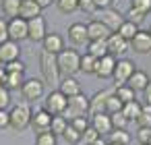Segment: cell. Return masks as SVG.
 Listing matches in <instances>:
<instances>
[{"label": "cell", "instance_id": "cell-57", "mask_svg": "<svg viewBox=\"0 0 151 145\" xmlns=\"http://www.w3.org/2000/svg\"><path fill=\"white\" fill-rule=\"evenodd\" d=\"M134 145H143V143H134Z\"/></svg>", "mask_w": 151, "mask_h": 145}, {"label": "cell", "instance_id": "cell-11", "mask_svg": "<svg viewBox=\"0 0 151 145\" xmlns=\"http://www.w3.org/2000/svg\"><path fill=\"white\" fill-rule=\"evenodd\" d=\"M52 114L48 112V110H44V108H40V110H35L33 112V116H31V128L40 135V133H46V131H50L52 128Z\"/></svg>", "mask_w": 151, "mask_h": 145}, {"label": "cell", "instance_id": "cell-54", "mask_svg": "<svg viewBox=\"0 0 151 145\" xmlns=\"http://www.w3.org/2000/svg\"><path fill=\"white\" fill-rule=\"evenodd\" d=\"M108 145H118V143H108Z\"/></svg>", "mask_w": 151, "mask_h": 145}, {"label": "cell", "instance_id": "cell-49", "mask_svg": "<svg viewBox=\"0 0 151 145\" xmlns=\"http://www.w3.org/2000/svg\"><path fill=\"white\" fill-rule=\"evenodd\" d=\"M93 2H95L97 11H104V9H112V2H114V0H93Z\"/></svg>", "mask_w": 151, "mask_h": 145}, {"label": "cell", "instance_id": "cell-4", "mask_svg": "<svg viewBox=\"0 0 151 145\" xmlns=\"http://www.w3.org/2000/svg\"><path fill=\"white\" fill-rule=\"evenodd\" d=\"M68 122L81 116H89V97H85V93H79L75 97H68V106L62 114Z\"/></svg>", "mask_w": 151, "mask_h": 145}, {"label": "cell", "instance_id": "cell-23", "mask_svg": "<svg viewBox=\"0 0 151 145\" xmlns=\"http://www.w3.org/2000/svg\"><path fill=\"white\" fill-rule=\"evenodd\" d=\"M149 81H151V79L147 77V73L137 69V71L132 73V77L128 79V83H126V85H128L130 89H134V91H143V89L149 85Z\"/></svg>", "mask_w": 151, "mask_h": 145}, {"label": "cell", "instance_id": "cell-27", "mask_svg": "<svg viewBox=\"0 0 151 145\" xmlns=\"http://www.w3.org/2000/svg\"><path fill=\"white\" fill-rule=\"evenodd\" d=\"M118 35H122L126 42H132V38L139 33V25H134L132 21H124L122 25H120V29L116 31Z\"/></svg>", "mask_w": 151, "mask_h": 145}, {"label": "cell", "instance_id": "cell-2", "mask_svg": "<svg viewBox=\"0 0 151 145\" xmlns=\"http://www.w3.org/2000/svg\"><path fill=\"white\" fill-rule=\"evenodd\" d=\"M58 69L64 77H75L81 71V54L75 48H64L60 54H56Z\"/></svg>", "mask_w": 151, "mask_h": 145}, {"label": "cell", "instance_id": "cell-1", "mask_svg": "<svg viewBox=\"0 0 151 145\" xmlns=\"http://www.w3.org/2000/svg\"><path fill=\"white\" fill-rule=\"evenodd\" d=\"M40 71H42V81L46 83V85H50V87H58L60 85V69H58V60H56V56L54 54H50V52H44L42 50V54H40Z\"/></svg>", "mask_w": 151, "mask_h": 145}, {"label": "cell", "instance_id": "cell-32", "mask_svg": "<svg viewBox=\"0 0 151 145\" xmlns=\"http://www.w3.org/2000/svg\"><path fill=\"white\" fill-rule=\"evenodd\" d=\"M62 139L68 143V145H77V143H81V133L68 122V126H66V131L62 133Z\"/></svg>", "mask_w": 151, "mask_h": 145}, {"label": "cell", "instance_id": "cell-55", "mask_svg": "<svg viewBox=\"0 0 151 145\" xmlns=\"http://www.w3.org/2000/svg\"><path fill=\"white\" fill-rule=\"evenodd\" d=\"M147 31H149V35H151V27H149V29H147Z\"/></svg>", "mask_w": 151, "mask_h": 145}, {"label": "cell", "instance_id": "cell-53", "mask_svg": "<svg viewBox=\"0 0 151 145\" xmlns=\"http://www.w3.org/2000/svg\"><path fill=\"white\" fill-rule=\"evenodd\" d=\"M89 145H108V143H106V141L99 137V139H95V141H93V143H89Z\"/></svg>", "mask_w": 151, "mask_h": 145}, {"label": "cell", "instance_id": "cell-5", "mask_svg": "<svg viewBox=\"0 0 151 145\" xmlns=\"http://www.w3.org/2000/svg\"><path fill=\"white\" fill-rule=\"evenodd\" d=\"M68 106V97L60 91V89H52L48 95H46V102H44V110H48L52 116H62L64 110Z\"/></svg>", "mask_w": 151, "mask_h": 145}, {"label": "cell", "instance_id": "cell-16", "mask_svg": "<svg viewBox=\"0 0 151 145\" xmlns=\"http://www.w3.org/2000/svg\"><path fill=\"white\" fill-rule=\"evenodd\" d=\"M110 95H112V91H110V89L95 91V95H93V97H89V116L106 112V102H108V97H110Z\"/></svg>", "mask_w": 151, "mask_h": 145}, {"label": "cell", "instance_id": "cell-52", "mask_svg": "<svg viewBox=\"0 0 151 145\" xmlns=\"http://www.w3.org/2000/svg\"><path fill=\"white\" fill-rule=\"evenodd\" d=\"M4 77H6V69H4V64H0V83L4 81Z\"/></svg>", "mask_w": 151, "mask_h": 145}, {"label": "cell", "instance_id": "cell-51", "mask_svg": "<svg viewBox=\"0 0 151 145\" xmlns=\"http://www.w3.org/2000/svg\"><path fill=\"white\" fill-rule=\"evenodd\" d=\"M35 2H37V4H40L42 9H46V6H50L52 2H56V0H35Z\"/></svg>", "mask_w": 151, "mask_h": 145}, {"label": "cell", "instance_id": "cell-12", "mask_svg": "<svg viewBox=\"0 0 151 145\" xmlns=\"http://www.w3.org/2000/svg\"><path fill=\"white\" fill-rule=\"evenodd\" d=\"M87 35H89V42H106L112 35V31L99 19H93L87 23Z\"/></svg>", "mask_w": 151, "mask_h": 145}, {"label": "cell", "instance_id": "cell-13", "mask_svg": "<svg viewBox=\"0 0 151 145\" xmlns=\"http://www.w3.org/2000/svg\"><path fill=\"white\" fill-rule=\"evenodd\" d=\"M114 69H116V56L106 54L104 58H99V60H97V66H95V77H99V79H112Z\"/></svg>", "mask_w": 151, "mask_h": 145}, {"label": "cell", "instance_id": "cell-36", "mask_svg": "<svg viewBox=\"0 0 151 145\" xmlns=\"http://www.w3.org/2000/svg\"><path fill=\"white\" fill-rule=\"evenodd\" d=\"M122 108H124V104L114 95V91H112V95L108 97V102H106V112L108 114H114V112H122Z\"/></svg>", "mask_w": 151, "mask_h": 145}, {"label": "cell", "instance_id": "cell-18", "mask_svg": "<svg viewBox=\"0 0 151 145\" xmlns=\"http://www.w3.org/2000/svg\"><path fill=\"white\" fill-rule=\"evenodd\" d=\"M42 50L44 52H50V54H60L62 50H64V40H62V35H58V33H48L46 38H44V42H42Z\"/></svg>", "mask_w": 151, "mask_h": 145}, {"label": "cell", "instance_id": "cell-24", "mask_svg": "<svg viewBox=\"0 0 151 145\" xmlns=\"http://www.w3.org/2000/svg\"><path fill=\"white\" fill-rule=\"evenodd\" d=\"M0 9H2V15L9 19H17L21 13V0H2L0 2Z\"/></svg>", "mask_w": 151, "mask_h": 145}, {"label": "cell", "instance_id": "cell-8", "mask_svg": "<svg viewBox=\"0 0 151 145\" xmlns=\"http://www.w3.org/2000/svg\"><path fill=\"white\" fill-rule=\"evenodd\" d=\"M46 35H48V27H46V19L44 17H35V19L27 21V40L44 42Z\"/></svg>", "mask_w": 151, "mask_h": 145}, {"label": "cell", "instance_id": "cell-21", "mask_svg": "<svg viewBox=\"0 0 151 145\" xmlns=\"http://www.w3.org/2000/svg\"><path fill=\"white\" fill-rule=\"evenodd\" d=\"M42 11L44 9L35 2V0H21V13H19V17L25 19V21H31L35 17H42Z\"/></svg>", "mask_w": 151, "mask_h": 145}, {"label": "cell", "instance_id": "cell-17", "mask_svg": "<svg viewBox=\"0 0 151 145\" xmlns=\"http://www.w3.org/2000/svg\"><path fill=\"white\" fill-rule=\"evenodd\" d=\"M68 40L75 44V46H85L89 42V35H87V25L85 23H73L68 27Z\"/></svg>", "mask_w": 151, "mask_h": 145}, {"label": "cell", "instance_id": "cell-41", "mask_svg": "<svg viewBox=\"0 0 151 145\" xmlns=\"http://www.w3.org/2000/svg\"><path fill=\"white\" fill-rule=\"evenodd\" d=\"M11 104V91L0 83V110H6Z\"/></svg>", "mask_w": 151, "mask_h": 145}, {"label": "cell", "instance_id": "cell-7", "mask_svg": "<svg viewBox=\"0 0 151 145\" xmlns=\"http://www.w3.org/2000/svg\"><path fill=\"white\" fill-rule=\"evenodd\" d=\"M134 71H137V66H134V62H132V60H128V58H120V60H116V69H114V75H112V79H114L116 87L126 85Z\"/></svg>", "mask_w": 151, "mask_h": 145}, {"label": "cell", "instance_id": "cell-43", "mask_svg": "<svg viewBox=\"0 0 151 145\" xmlns=\"http://www.w3.org/2000/svg\"><path fill=\"white\" fill-rule=\"evenodd\" d=\"M137 143L149 145L151 143V128H139L137 131Z\"/></svg>", "mask_w": 151, "mask_h": 145}, {"label": "cell", "instance_id": "cell-14", "mask_svg": "<svg viewBox=\"0 0 151 145\" xmlns=\"http://www.w3.org/2000/svg\"><path fill=\"white\" fill-rule=\"evenodd\" d=\"M89 122H91V126L99 133V137H101V135H110V133L114 131V126H112V118H110L108 112H101V114H93V116H89Z\"/></svg>", "mask_w": 151, "mask_h": 145}, {"label": "cell", "instance_id": "cell-58", "mask_svg": "<svg viewBox=\"0 0 151 145\" xmlns=\"http://www.w3.org/2000/svg\"><path fill=\"white\" fill-rule=\"evenodd\" d=\"M149 145H151V143H149Z\"/></svg>", "mask_w": 151, "mask_h": 145}, {"label": "cell", "instance_id": "cell-15", "mask_svg": "<svg viewBox=\"0 0 151 145\" xmlns=\"http://www.w3.org/2000/svg\"><path fill=\"white\" fill-rule=\"evenodd\" d=\"M9 38L13 42H21L27 40V21L17 17V19H9Z\"/></svg>", "mask_w": 151, "mask_h": 145}, {"label": "cell", "instance_id": "cell-45", "mask_svg": "<svg viewBox=\"0 0 151 145\" xmlns=\"http://www.w3.org/2000/svg\"><path fill=\"white\" fill-rule=\"evenodd\" d=\"M145 19V15L141 13V11H134V9H128V13H126V21H132L134 25H139L141 21Z\"/></svg>", "mask_w": 151, "mask_h": 145}, {"label": "cell", "instance_id": "cell-40", "mask_svg": "<svg viewBox=\"0 0 151 145\" xmlns=\"http://www.w3.org/2000/svg\"><path fill=\"white\" fill-rule=\"evenodd\" d=\"M95 139H99V133H97V131H95V128L89 124V126L85 128V133L81 135V141H83L85 145H89V143H93Z\"/></svg>", "mask_w": 151, "mask_h": 145}, {"label": "cell", "instance_id": "cell-31", "mask_svg": "<svg viewBox=\"0 0 151 145\" xmlns=\"http://www.w3.org/2000/svg\"><path fill=\"white\" fill-rule=\"evenodd\" d=\"M95 66H97V58H93L91 54H81V71L83 73H89V75H95Z\"/></svg>", "mask_w": 151, "mask_h": 145}, {"label": "cell", "instance_id": "cell-20", "mask_svg": "<svg viewBox=\"0 0 151 145\" xmlns=\"http://www.w3.org/2000/svg\"><path fill=\"white\" fill-rule=\"evenodd\" d=\"M130 46H132V50L137 54H149L151 52V35H149V31L139 29V33L132 38Z\"/></svg>", "mask_w": 151, "mask_h": 145}, {"label": "cell", "instance_id": "cell-34", "mask_svg": "<svg viewBox=\"0 0 151 145\" xmlns=\"http://www.w3.org/2000/svg\"><path fill=\"white\" fill-rule=\"evenodd\" d=\"M56 6H58L60 13L70 15V13L79 11V0H56Z\"/></svg>", "mask_w": 151, "mask_h": 145}, {"label": "cell", "instance_id": "cell-50", "mask_svg": "<svg viewBox=\"0 0 151 145\" xmlns=\"http://www.w3.org/2000/svg\"><path fill=\"white\" fill-rule=\"evenodd\" d=\"M143 97H145V104L151 106V81H149V85L143 89Z\"/></svg>", "mask_w": 151, "mask_h": 145}, {"label": "cell", "instance_id": "cell-56", "mask_svg": "<svg viewBox=\"0 0 151 145\" xmlns=\"http://www.w3.org/2000/svg\"><path fill=\"white\" fill-rule=\"evenodd\" d=\"M77 145H85V143H83V141H81V143H77Z\"/></svg>", "mask_w": 151, "mask_h": 145}, {"label": "cell", "instance_id": "cell-35", "mask_svg": "<svg viewBox=\"0 0 151 145\" xmlns=\"http://www.w3.org/2000/svg\"><path fill=\"white\" fill-rule=\"evenodd\" d=\"M66 126H68V120H66L64 116H54V118H52V128H50V131H52L56 137H58V135L62 137V133L66 131Z\"/></svg>", "mask_w": 151, "mask_h": 145}, {"label": "cell", "instance_id": "cell-42", "mask_svg": "<svg viewBox=\"0 0 151 145\" xmlns=\"http://www.w3.org/2000/svg\"><path fill=\"white\" fill-rule=\"evenodd\" d=\"M70 124H73V126H75V128L81 133V135H83V133H85V128H87L91 122H89V116H81V118H75V120H70Z\"/></svg>", "mask_w": 151, "mask_h": 145}, {"label": "cell", "instance_id": "cell-29", "mask_svg": "<svg viewBox=\"0 0 151 145\" xmlns=\"http://www.w3.org/2000/svg\"><path fill=\"white\" fill-rule=\"evenodd\" d=\"M134 93H137V91H134V89H130L128 85H120V87H116V89H114V95H116L122 104L134 102V100H137V97H134Z\"/></svg>", "mask_w": 151, "mask_h": 145}, {"label": "cell", "instance_id": "cell-38", "mask_svg": "<svg viewBox=\"0 0 151 145\" xmlns=\"http://www.w3.org/2000/svg\"><path fill=\"white\" fill-rule=\"evenodd\" d=\"M110 118H112V126L114 128H126L128 126V120H126V116L122 112H114V114H110Z\"/></svg>", "mask_w": 151, "mask_h": 145}, {"label": "cell", "instance_id": "cell-22", "mask_svg": "<svg viewBox=\"0 0 151 145\" xmlns=\"http://www.w3.org/2000/svg\"><path fill=\"white\" fill-rule=\"evenodd\" d=\"M58 89H60V91H62L66 97H75V95L83 93V91H81V83H79L75 77H64V79L60 81Z\"/></svg>", "mask_w": 151, "mask_h": 145}, {"label": "cell", "instance_id": "cell-28", "mask_svg": "<svg viewBox=\"0 0 151 145\" xmlns=\"http://www.w3.org/2000/svg\"><path fill=\"white\" fill-rule=\"evenodd\" d=\"M87 54H91L93 58H104L108 54V46L106 42H87Z\"/></svg>", "mask_w": 151, "mask_h": 145}, {"label": "cell", "instance_id": "cell-6", "mask_svg": "<svg viewBox=\"0 0 151 145\" xmlns=\"http://www.w3.org/2000/svg\"><path fill=\"white\" fill-rule=\"evenodd\" d=\"M44 87H46V83L42 79L29 77L21 85V95L25 97V102H37V100L44 97Z\"/></svg>", "mask_w": 151, "mask_h": 145}, {"label": "cell", "instance_id": "cell-25", "mask_svg": "<svg viewBox=\"0 0 151 145\" xmlns=\"http://www.w3.org/2000/svg\"><path fill=\"white\" fill-rule=\"evenodd\" d=\"M23 81H25V79H23V73H6L2 85H4L9 91H13V89H21Z\"/></svg>", "mask_w": 151, "mask_h": 145}, {"label": "cell", "instance_id": "cell-44", "mask_svg": "<svg viewBox=\"0 0 151 145\" xmlns=\"http://www.w3.org/2000/svg\"><path fill=\"white\" fill-rule=\"evenodd\" d=\"M79 11L93 15V13L97 11V6H95V2H93V0H79Z\"/></svg>", "mask_w": 151, "mask_h": 145}, {"label": "cell", "instance_id": "cell-37", "mask_svg": "<svg viewBox=\"0 0 151 145\" xmlns=\"http://www.w3.org/2000/svg\"><path fill=\"white\" fill-rule=\"evenodd\" d=\"M35 145H58V141H56V135L52 131H46V133H40L35 137Z\"/></svg>", "mask_w": 151, "mask_h": 145}, {"label": "cell", "instance_id": "cell-19", "mask_svg": "<svg viewBox=\"0 0 151 145\" xmlns=\"http://www.w3.org/2000/svg\"><path fill=\"white\" fill-rule=\"evenodd\" d=\"M106 46H108V54L118 56V54H124V52L128 50L130 42H126V40H124L122 35H118V33H112V35L106 40Z\"/></svg>", "mask_w": 151, "mask_h": 145}, {"label": "cell", "instance_id": "cell-9", "mask_svg": "<svg viewBox=\"0 0 151 145\" xmlns=\"http://www.w3.org/2000/svg\"><path fill=\"white\" fill-rule=\"evenodd\" d=\"M15 60H21V46L19 42H4L0 44V64H9V62H15Z\"/></svg>", "mask_w": 151, "mask_h": 145}, {"label": "cell", "instance_id": "cell-48", "mask_svg": "<svg viewBox=\"0 0 151 145\" xmlns=\"http://www.w3.org/2000/svg\"><path fill=\"white\" fill-rule=\"evenodd\" d=\"M11 126V114L6 110H0V128H9Z\"/></svg>", "mask_w": 151, "mask_h": 145}, {"label": "cell", "instance_id": "cell-10", "mask_svg": "<svg viewBox=\"0 0 151 145\" xmlns=\"http://www.w3.org/2000/svg\"><path fill=\"white\" fill-rule=\"evenodd\" d=\"M99 21L112 31V33H116L118 29H120V25L126 21L116 9H104V11H99Z\"/></svg>", "mask_w": 151, "mask_h": 145}, {"label": "cell", "instance_id": "cell-39", "mask_svg": "<svg viewBox=\"0 0 151 145\" xmlns=\"http://www.w3.org/2000/svg\"><path fill=\"white\" fill-rule=\"evenodd\" d=\"M130 9L141 11L143 15H147L151 11V0H130Z\"/></svg>", "mask_w": 151, "mask_h": 145}, {"label": "cell", "instance_id": "cell-46", "mask_svg": "<svg viewBox=\"0 0 151 145\" xmlns=\"http://www.w3.org/2000/svg\"><path fill=\"white\" fill-rule=\"evenodd\" d=\"M4 69H6V73H25V64L21 60L9 62V64H4Z\"/></svg>", "mask_w": 151, "mask_h": 145}, {"label": "cell", "instance_id": "cell-30", "mask_svg": "<svg viewBox=\"0 0 151 145\" xmlns=\"http://www.w3.org/2000/svg\"><path fill=\"white\" fill-rule=\"evenodd\" d=\"M110 143H118V145H130V135L126 128H114L110 133Z\"/></svg>", "mask_w": 151, "mask_h": 145}, {"label": "cell", "instance_id": "cell-33", "mask_svg": "<svg viewBox=\"0 0 151 145\" xmlns=\"http://www.w3.org/2000/svg\"><path fill=\"white\" fill-rule=\"evenodd\" d=\"M139 124V128H151V106L143 104V110H141V116L134 120Z\"/></svg>", "mask_w": 151, "mask_h": 145}, {"label": "cell", "instance_id": "cell-47", "mask_svg": "<svg viewBox=\"0 0 151 145\" xmlns=\"http://www.w3.org/2000/svg\"><path fill=\"white\" fill-rule=\"evenodd\" d=\"M11 38H9V21H4V19H0V44H4V42H9Z\"/></svg>", "mask_w": 151, "mask_h": 145}, {"label": "cell", "instance_id": "cell-3", "mask_svg": "<svg viewBox=\"0 0 151 145\" xmlns=\"http://www.w3.org/2000/svg\"><path fill=\"white\" fill-rule=\"evenodd\" d=\"M11 128L21 133L25 128L31 126V116H33V110L29 106V102H19L17 106L11 108Z\"/></svg>", "mask_w": 151, "mask_h": 145}, {"label": "cell", "instance_id": "cell-26", "mask_svg": "<svg viewBox=\"0 0 151 145\" xmlns=\"http://www.w3.org/2000/svg\"><path fill=\"white\" fill-rule=\"evenodd\" d=\"M141 110H143V104H139L137 100L134 102H128V104H124V108H122V114L126 116V120L130 122V120H137L139 116H141Z\"/></svg>", "mask_w": 151, "mask_h": 145}]
</instances>
